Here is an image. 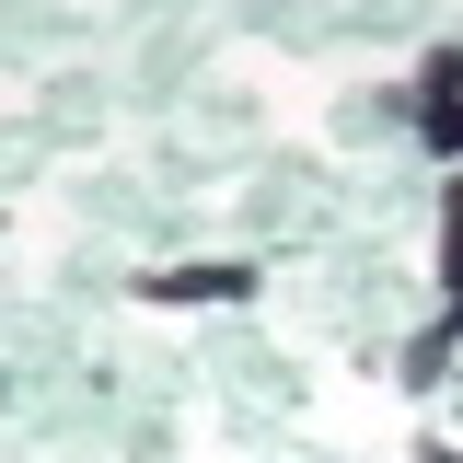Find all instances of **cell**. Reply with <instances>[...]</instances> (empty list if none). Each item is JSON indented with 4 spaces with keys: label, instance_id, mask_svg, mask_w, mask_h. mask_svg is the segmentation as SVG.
Returning a JSON list of instances; mask_svg holds the SVG:
<instances>
[{
    "label": "cell",
    "instance_id": "6da1fadb",
    "mask_svg": "<svg viewBox=\"0 0 463 463\" xmlns=\"http://www.w3.org/2000/svg\"><path fill=\"white\" fill-rule=\"evenodd\" d=\"M209 371H221V383H255V394H279V405H301V383H289L255 336H209Z\"/></svg>",
    "mask_w": 463,
    "mask_h": 463
},
{
    "label": "cell",
    "instance_id": "7a4b0ae2",
    "mask_svg": "<svg viewBox=\"0 0 463 463\" xmlns=\"http://www.w3.org/2000/svg\"><path fill=\"white\" fill-rule=\"evenodd\" d=\"M151 289H163V301H243L255 279H243V267H174V279H151Z\"/></svg>",
    "mask_w": 463,
    "mask_h": 463
},
{
    "label": "cell",
    "instance_id": "3957f363",
    "mask_svg": "<svg viewBox=\"0 0 463 463\" xmlns=\"http://www.w3.org/2000/svg\"><path fill=\"white\" fill-rule=\"evenodd\" d=\"M440 371H452V313H440V325H417V336H405V383H440Z\"/></svg>",
    "mask_w": 463,
    "mask_h": 463
},
{
    "label": "cell",
    "instance_id": "277c9868",
    "mask_svg": "<svg viewBox=\"0 0 463 463\" xmlns=\"http://www.w3.org/2000/svg\"><path fill=\"white\" fill-rule=\"evenodd\" d=\"M35 163H47V128H0V185H24Z\"/></svg>",
    "mask_w": 463,
    "mask_h": 463
},
{
    "label": "cell",
    "instance_id": "5b68a950",
    "mask_svg": "<svg viewBox=\"0 0 463 463\" xmlns=\"http://www.w3.org/2000/svg\"><path fill=\"white\" fill-rule=\"evenodd\" d=\"M440 267H452V301H463V185L440 197Z\"/></svg>",
    "mask_w": 463,
    "mask_h": 463
},
{
    "label": "cell",
    "instance_id": "8992f818",
    "mask_svg": "<svg viewBox=\"0 0 463 463\" xmlns=\"http://www.w3.org/2000/svg\"><path fill=\"white\" fill-rule=\"evenodd\" d=\"M417 463H463V452H440V440H429V452H417Z\"/></svg>",
    "mask_w": 463,
    "mask_h": 463
}]
</instances>
